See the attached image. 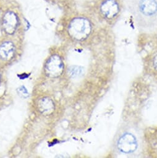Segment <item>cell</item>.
I'll return each mask as SVG.
<instances>
[{
  "label": "cell",
  "instance_id": "1",
  "mask_svg": "<svg viewBox=\"0 0 157 158\" xmlns=\"http://www.w3.org/2000/svg\"><path fill=\"white\" fill-rule=\"evenodd\" d=\"M126 8L133 16L141 32L157 31V0H124Z\"/></svg>",
  "mask_w": 157,
  "mask_h": 158
},
{
  "label": "cell",
  "instance_id": "2",
  "mask_svg": "<svg viewBox=\"0 0 157 158\" xmlns=\"http://www.w3.org/2000/svg\"><path fill=\"white\" fill-rule=\"evenodd\" d=\"M92 31V24L87 18L78 16L73 18L69 23L67 32L70 37L76 41L87 39Z\"/></svg>",
  "mask_w": 157,
  "mask_h": 158
},
{
  "label": "cell",
  "instance_id": "3",
  "mask_svg": "<svg viewBox=\"0 0 157 158\" xmlns=\"http://www.w3.org/2000/svg\"><path fill=\"white\" fill-rule=\"evenodd\" d=\"M139 139L137 135L132 130H124L116 139V149L125 155H132L138 149Z\"/></svg>",
  "mask_w": 157,
  "mask_h": 158
},
{
  "label": "cell",
  "instance_id": "4",
  "mask_svg": "<svg viewBox=\"0 0 157 158\" xmlns=\"http://www.w3.org/2000/svg\"><path fill=\"white\" fill-rule=\"evenodd\" d=\"M20 25V18L16 11L13 9L5 10L2 17V27L5 34L14 35Z\"/></svg>",
  "mask_w": 157,
  "mask_h": 158
},
{
  "label": "cell",
  "instance_id": "5",
  "mask_svg": "<svg viewBox=\"0 0 157 158\" xmlns=\"http://www.w3.org/2000/svg\"><path fill=\"white\" fill-rule=\"evenodd\" d=\"M64 71V63L59 56L53 55L45 64V73L48 76L57 77L60 76Z\"/></svg>",
  "mask_w": 157,
  "mask_h": 158
},
{
  "label": "cell",
  "instance_id": "6",
  "mask_svg": "<svg viewBox=\"0 0 157 158\" xmlns=\"http://www.w3.org/2000/svg\"><path fill=\"white\" fill-rule=\"evenodd\" d=\"M100 10L104 18L111 19L119 12V5L116 0H105L100 6Z\"/></svg>",
  "mask_w": 157,
  "mask_h": 158
},
{
  "label": "cell",
  "instance_id": "7",
  "mask_svg": "<svg viewBox=\"0 0 157 158\" xmlns=\"http://www.w3.org/2000/svg\"><path fill=\"white\" fill-rule=\"evenodd\" d=\"M16 47L11 40H6L0 45V57L8 61L12 59L15 54Z\"/></svg>",
  "mask_w": 157,
  "mask_h": 158
},
{
  "label": "cell",
  "instance_id": "8",
  "mask_svg": "<svg viewBox=\"0 0 157 158\" xmlns=\"http://www.w3.org/2000/svg\"><path fill=\"white\" fill-rule=\"evenodd\" d=\"M38 109L44 115H50L54 110V102L50 98H44L38 102Z\"/></svg>",
  "mask_w": 157,
  "mask_h": 158
},
{
  "label": "cell",
  "instance_id": "9",
  "mask_svg": "<svg viewBox=\"0 0 157 158\" xmlns=\"http://www.w3.org/2000/svg\"><path fill=\"white\" fill-rule=\"evenodd\" d=\"M68 74L72 78H78L83 76L84 69L79 66H71L68 68Z\"/></svg>",
  "mask_w": 157,
  "mask_h": 158
},
{
  "label": "cell",
  "instance_id": "10",
  "mask_svg": "<svg viewBox=\"0 0 157 158\" xmlns=\"http://www.w3.org/2000/svg\"><path fill=\"white\" fill-rule=\"evenodd\" d=\"M18 94H19V96L22 98H26L29 96V93L24 86H21L18 89Z\"/></svg>",
  "mask_w": 157,
  "mask_h": 158
},
{
  "label": "cell",
  "instance_id": "11",
  "mask_svg": "<svg viewBox=\"0 0 157 158\" xmlns=\"http://www.w3.org/2000/svg\"><path fill=\"white\" fill-rule=\"evenodd\" d=\"M153 65L155 69L157 71V55L154 57L153 60Z\"/></svg>",
  "mask_w": 157,
  "mask_h": 158
},
{
  "label": "cell",
  "instance_id": "12",
  "mask_svg": "<svg viewBox=\"0 0 157 158\" xmlns=\"http://www.w3.org/2000/svg\"><path fill=\"white\" fill-rule=\"evenodd\" d=\"M0 80H1V75H0Z\"/></svg>",
  "mask_w": 157,
  "mask_h": 158
}]
</instances>
